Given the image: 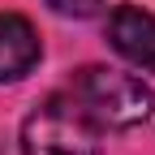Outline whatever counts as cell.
I'll list each match as a JSON object with an SVG mask.
<instances>
[{"instance_id":"obj_1","label":"cell","mask_w":155,"mask_h":155,"mask_svg":"<svg viewBox=\"0 0 155 155\" xmlns=\"http://www.w3.org/2000/svg\"><path fill=\"white\" fill-rule=\"evenodd\" d=\"M69 95L99 129H134L155 112V91L142 78L125 69H108V65L78 69L69 82Z\"/></svg>"},{"instance_id":"obj_2","label":"cell","mask_w":155,"mask_h":155,"mask_svg":"<svg viewBox=\"0 0 155 155\" xmlns=\"http://www.w3.org/2000/svg\"><path fill=\"white\" fill-rule=\"evenodd\" d=\"M22 155H99V125L73 104V95H52L26 116Z\"/></svg>"},{"instance_id":"obj_3","label":"cell","mask_w":155,"mask_h":155,"mask_svg":"<svg viewBox=\"0 0 155 155\" xmlns=\"http://www.w3.org/2000/svg\"><path fill=\"white\" fill-rule=\"evenodd\" d=\"M108 43L138 69H155V17L147 9L121 5L108 17Z\"/></svg>"},{"instance_id":"obj_4","label":"cell","mask_w":155,"mask_h":155,"mask_svg":"<svg viewBox=\"0 0 155 155\" xmlns=\"http://www.w3.org/2000/svg\"><path fill=\"white\" fill-rule=\"evenodd\" d=\"M39 35L22 13H0V82H22L39 65Z\"/></svg>"},{"instance_id":"obj_5","label":"cell","mask_w":155,"mask_h":155,"mask_svg":"<svg viewBox=\"0 0 155 155\" xmlns=\"http://www.w3.org/2000/svg\"><path fill=\"white\" fill-rule=\"evenodd\" d=\"M48 5L56 13H65V17H91V13H99L104 0H48Z\"/></svg>"}]
</instances>
